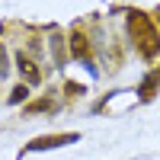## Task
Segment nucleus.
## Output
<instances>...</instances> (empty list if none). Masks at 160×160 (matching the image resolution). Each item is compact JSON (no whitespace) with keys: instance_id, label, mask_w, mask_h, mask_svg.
Segmentation results:
<instances>
[{"instance_id":"f257e3e1","label":"nucleus","mask_w":160,"mask_h":160,"mask_svg":"<svg viewBox=\"0 0 160 160\" xmlns=\"http://www.w3.org/2000/svg\"><path fill=\"white\" fill-rule=\"evenodd\" d=\"M131 29L138 32V38H141V55L144 58H154L157 55V35L151 32V22H148V16L144 13H131Z\"/></svg>"},{"instance_id":"f03ea898","label":"nucleus","mask_w":160,"mask_h":160,"mask_svg":"<svg viewBox=\"0 0 160 160\" xmlns=\"http://www.w3.org/2000/svg\"><path fill=\"white\" fill-rule=\"evenodd\" d=\"M77 141V135L71 131V135H48V138H35L29 144V151H45V148H61V144H71Z\"/></svg>"},{"instance_id":"7ed1b4c3","label":"nucleus","mask_w":160,"mask_h":160,"mask_svg":"<svg viewBox=\"0 0 160 160\" xmlns=\"http://www.w3.org/2000/svg\"><path fill=\"white\" fill-rule=\"evenodd\" d=\"M16 61H19V71H22L26 77H29V83H38V71H35V64H32L29 58H26V55H19Z\"/></svg>"},{"instance_id":"20e7f679","label":"nucleus","mask_w":160,"mask_h":160,"mask_svg":"<svg viewBox=\"0 0 160 160\" xmlns=\"http://www.w3.org/2000/svg\"><path fill=\"white\" fill-rule=\"evenodd\" d=\"M71 51L80 58V55H87V42H83V35H74L71 38Z\"/></svg>"},{"instance_id":"39448f33","label":"nucleus","mask_w":160,"mask_h":160,"mask_svg":"<svg viewBox=\"0 0 160 160\" xmlns=\"http://www.w3.org/2000/svg\"><path fill=\"white\" fill-rule=\"evenodd\" d=\"M154 83H157V74H151V77L141 83V99H151V96H154V93H151V90H154Z\"/></svg>"},{"instance_id":"423d86ee","label":"nucleus","mask_w":160,"mask_h":160,"mask_svg":"<svg viewBox=\"0 0 160 160\" xmlns=\"http://www.w3.org/2000/svg\"><path fill=\"white\" fill-rule=\"evenodd\" d=\"M26 96H29V90H26V87H16V90H13V96H10V99H13V102H22Z\"/></svg>"},{"instance_id":"0eeeda50","label":"nucleus","mask_w":160,"mask_h":160,"mask_svg":"<svg viewBox=\"0 0 160 160\" xmlns=\"http://www.w3.org/2000/svg\"><path fill=\"white\" fill-rule=\"evenodd\" d=\"M3 71H7V51L0 48V74H3Z\"/></svg>"},{"instance_id":"6e6552de","label":"nucleus","mask_w":160,"mask_h":160,"mask_svg":"<svg viewBox=\"0 0 160 160\" xmlns=\"http://www.w3.org/2000/svg\"><path fill=\"white\" fill-rule=\"evenodd\" d=\"M157 22H160V13H157Z\"/></svg>"}]
</instances>
